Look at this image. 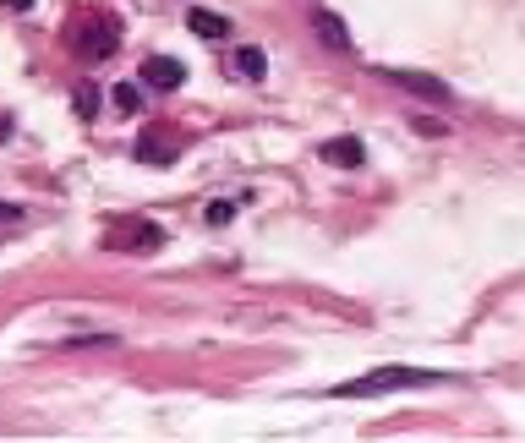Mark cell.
<instances>
[{
	"label": "cell",
	"instance_id": "cell-1",
	"mask_svg": "<svg viewBox=\"0 0 525 443\" xmlns=\"http://www.w3.org/2000/svg\"><path fill=\"white\" fill-rule=\"evenodd\" d=\"M433 383H454V372H427V367H372L350 383H334V400H372V394L394 389H433Z\"/></svg>",
	"mask_w": 525,
	"mask_h": 443
},
{
	"label": "cell",
	"instance_id": "cell-2",
	"mask_svg": "<svg viewBox=\"0 0 525 443\" xmlns=\"http://www.w3.org/2000/svg\"><path fill=\"white\" fill-rule=\"evenodd\" d=\"M104 247L110 252H159L165 247V230H159L154 219H110Z\"/></svg>",
	"mask_w": 525,
	"mask_h": 443
},
{
	"label": "cell",
	"instance_id": "cell-3",
	"mask_svg": "<svg viewBox=\"0 0 525 443\" xmlns=\"http://www.w3.org/2000/svg\"><path fill=\"white\" fill-rule=\"evenodd\" d=\"M115 44H121V28H115V17H104V11H93V17H88V28L83 33H77V44H72V50H77V61H110V55H115Z\"/></svg>",
	"mask_w": 525,
	"mask_h": 443
},
{
	"label": "cell",
	"instance_id": "cell-4",
	"mask_svg": "<svg viewBox=\"0 0 525 443\" xmlns=\"http://www.w3.org/2000/svg\"><path fill=\"white\" fill-rule=\"evenodd\" d=\"M378 77H383V83H394V88H405V93H416V99H438V104H449V99H454V88H449V83H438V77H427V72H405V66H378Z\"/></svg>",
	"mask_w": 525,
	"mask_h": 443
},
{
	"label": "cell",
	"instance_id": "cell-5",
	"mask_svg": "<svg viewBox=\"0 0 525 443\" xmlns=\"http://www.w3.org/2000/svg\"><path fill=\"white\" fill-rule=\"evenodd\" d=\"M175 154H181V137H175L170 126H148V132L137 137V159H143V165H175Z\"/></svg>",
	"mask_w": 525,
	"mask_h": 443
},
{
	"label": "cell",
	"instance_id": "cell-6",
	"mask_svg": "<svg viewBox=\"0 0 525 443\" xmlns=\"http://www.w3.org/2000/svg\"><path fill=\"white\" fill-rule=\"evenodd\" d=\"M137 83H143V88H181L186 83V66L175 61V55H148L143 72H137Z\"/></svg>",
	"mask_w": 525,
	"mask_h": 443
},
{
	"label": "cell",
	"instance_id": "cell-7",
	"mask_svg": "<svg viewBox=\"0 0 525 443\" xmlns=\"http://www.w3.org/2000/svg\"><path fill=\"white\" fill-rule=\"evenodd\" d=\"M323 159H329V165H340V170H356L361 159H367V148H361L356 137H329V143H323Z\"/></svg>",
	"mask_w": 525,
	"mask_h": 443
},
{
	"label": "cell",
	"instance_id": "cell-8",
	"mask_svg": "<svg viewBox=\"0 0 525 443\" xmlns=\"http://www.w3.org/2000/svg\"><path fill=\"white\" fill-rule=\"evenodd\" d=\"M312 33H318L329 50H350V28L334 17V11H318V17H312Z\"/></svg>",
	"mask_w": 525,
	"mask_h": 443
},
{
	"label": "cell",
	"instance_id": "cell-9",
	"mask_svg": "<svg viewBox=\"0 0 525 443\" xmlns=\"http://www.w3.org/2000/svg\"><path fill=\"white\" fill-rule=\"evenodd\" d=\"M236 72L252 77V83H263V77H268V55L252 50V44H241V50H236Z\"/></svg>",
	"mask_w": 525,
	"mask_h": 443
},
{
	"label": "cell",
	"instance_id": "cell-10",
	"mask_svg": "<svg viewBox=\"0 0 525 443\" xmlns=\"http://www.w3.org/2000/svg\"><path fill=\"white\" fill-rule=\"evenodd\" d=\"M186 22H192L197 39H225V33H230V22H225V17H214V11H192Z\"/></svg>",
	"mask_w": 525,
	"mask_h": 443
},
{
	"label": "cell",
	"instance_id": "cell-11",
	"mask_svg": "<svg viewBox=\"0 0 525 443\" xmlns=\"http://www.w3.org/2000/svg\"><path fill=\"white\" fill-rule=\"evenodd\" d=\"M72 110L83 115V121H93V115H99V88H93V83H83V88L72 93Z\"/></svg>",
	"mask_w": 525,
	"mask_h": 443
},
{
	"label": "cell",
	"instance_id": "cell-12",
	"mask_svg": "<svg viewBox=\"0 0 525 443\" xmlns=\"http://www.w3.org/2000/svg\"><path fill=\"white\" fill-rule=\"evenodd\" d=\"M115 110H126V115H137V110H143V83H121V88H115Z\"/></svg>",
	"mask_w": 525,
	"mask_h": 443
},
{
	"label": "cell",
	"instance_id": "cell-13",
	"mask_svg": "<svg viewBox=\"0 0 525 443\" xmlns=\"http://www.w3.org/2000/svg\"><path fill=\"white\" fill-rule=\"evenodd\" d=\"M230 214H236V203H208V214H203V219H208V225H225Z\"/></svg>",
	"mask_w": 525,
	"mask_h": 443
},
{
	"label": "cell",
	"instance_id": "cell-14",
	"mask_svg": "<svg viewBox=\"0 0 525 443\" xmlns=\"http://www.w3.org/2000/svg\"><path fill=\"white\" fill-rule=\"evenodd\" d=\"M416 132H422V137H443L449 126H443V121H427V115H416Z\"/></svg>",
	"mask_w": 525,
	"mask_h": 443
},
{
	"label": "cell",
	"instance_id": "cell-15",
	"mask_svg": "<svg viewBox=\"0 0 525 443\" xmlns=\"http://www.w3.org/2000/svg\"><path fill=\"white\" fill-rule=\"evenodd\" d=\"M11 219H22V208L17 203H0V225H11Z\"/></svg>",
	"mask_w": 525,
	"mask_h": 443
},
{
	"label": "cell",
	"instance_id": "cell-16",
	"mask_svg": "<svg viewBox=\"0 0 525 443\" xmlns=\"http://www.w3.org/2000/svg\"><path fill=\"white\" fill-rule=\"evenodd\" d=\"M0 6H6V11H28L33 0H0Z\"/></svg>",
	"mask_w": 525,
	"mask_h": 443
},
{
	"label": "cell",
	"instance_id": "cell-17",
	"mask_svg": "<svg viewBox=\"0 0 525 443\" xmlns=\"http://www.w3.org/2000/svg\"><path fill=\"white\" fill-rule=\"evenodd\" d=\"M6 137H11V121H0V143H6Z\"/></svg>",
	"mask_w": 525,
	"mask_h": 443
}]
</instances>
